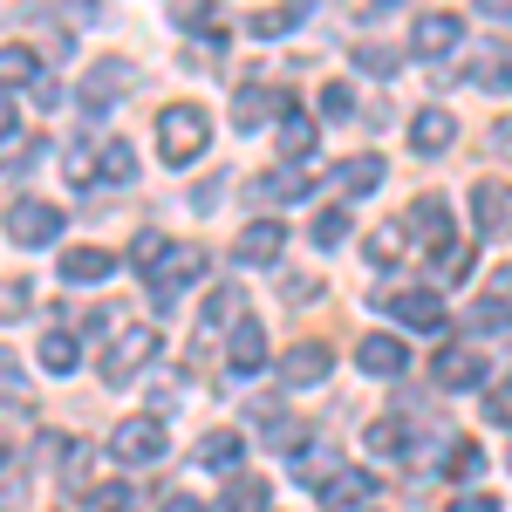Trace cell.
<instances>
[{"instance_id":"35","label":"cell","mask_w":512,"mask_h":512,"mask_svg":"<svg viewBox=\"0 0 512 512\" xmlns=\"http://www.w3.org/2000/svg\"><path fill=\"white\" fill-rule=\"evenodd\" d=\"M96 178H110V185L137 178V158H130V144H103V171H96Z\"/></svg>"},{"instance_id":"45","label":"cell","mask_w":512,"mask_h":512,"mask_svg":"<svg viewBox=\"0 0 512 512\" xmlns=\"http://www.w3.org/2000/svg\"><path fill=\"white\" fill-rule=\"evenodd\" d=\"M362 69H369V76H396V55H390V48H376V41H369V48H362Z\"/></svg>"},{"instance_id":"2","label":"cell","mask_w":512,"mask_h":512,"mask_svg":"<svg viewBox=\"0 0 512 512\" xmlns=\"http://www.w3.org/2000/svg\"><path fill=\"white\" fill-rule=\"evenodd\" d=\"M465 14H451V7H437V14H417V28H410V55L417 62H444L458 41H465Z\"/></svg>"},{"instance_id":"34","label":"cell","mask_w":512,"mask_h":512,"mask_svg":"<svg viewBox=\"0 0 512 512\" xmlns=\"http://www.w3.org/2000/svg\"><path fill=\"white\" fill-rule=\"evenodd\" d=\"M89 499H96V512H137V485H123V478H110V485H96Z\"/></svg>"},{"instance_id":"8","label":"cell","mask_w":512,"mask_h":512,"mask_svg":"<svg viewBox=\"0 0 512 512\" xmlns=\"http://www.w3.org/2000/svg\"><path fill=\"white\" fill-rule=\"evenodd\" d=\"M130 82H137L130 62H89V76H82V110H89V117H103Z\"/></svg>"},{"instance_id":"23","label":"cell","mask_w":512,"mask_h":512,"mask_svg":"<svg viewBox=\"0 0 512 512\" xmlns=\"http://www.w3.org/2000/svg\"><path fill=\"white\" fill-rule=\"evenodd\" d=\"M76 362H82V342L69 335V328H55V335H41V369H48V376H69Z\"/></svg>"},{"instance_id":"12","label":"cell","mask_w":512,"mask_h":512,"mask_svg":"<svg viewBox=\"0 0 512 512\" xmlns=\"http://www.w3.org/2000/svg\"><path fill=\"white\" fill-rule=\"evenodd\" d=\"M110 267H117V253H103V246H69L62 253V280L69 287H96V280H110Z\"/></svg>"},{"instance_id":"22","label":"cell","mask_w":512,"mask_h":512,"mask_svg":"<svg viewBox=\"0 0 512 512\" xmlns=\"http://www.w3.org/2000/svg\"><path fill=\"white\" fill-rule=\"evenodd\" d=\"M301 21H308V7H267V14L246 21V35H253V41H280V35H294Z\"/></svg>"},{"instance_id":"38","label":"cell","mask_w":512,"mask_h":512,"mask_svg":"<svg viewBox=\"0 0 512 512\" xmlns=\"http://www.w3.org/2000/svg\"><path fill=\"white\" fill-rule=\"evenodd\" d=\"M0 403H21V355L0 349Z\"/></svg>"},{"instance_id":"33","label":"cell","mask_w":512,"mask_h":512,"mask_svg":"<svg viewBox=\"0 0 512 512\" xmlns=\"http://www.w3.org/2000/svg\"><path fill=\"white\" fill-rule=\"evenodd\" d=\"M342 185H349V192H376V185H383V158H349L342 164Z\"/></svg>"},{"instance_id":"13","label":"cell","mask_w":512,"mask_h":512,"mask_svg":"<svg viewBox=\"0 0 512 512\" xmlns=\"http://www.w3.org/2000/svg\"><path fill=\"white\" fill-rule=\"evenodd\" d=\"M451 137H458V117L451 110H417V123H410V151H451Z\"/></svg>"},{"instance_id":"43","label":"cell","mask_w":512,"mask_h":512,"mask_svg":"<svg viewBox=\"0 0 512 512\" xmlns=\"http://www.w3.org/2000/svg\"><path fill=\"white\" fill-rule=\"evenodd\" d=\"M465 267H472V246H458V239H451V246L437 253V274L451 280V274H465Z\"/></svg>"},{"instance_id":"44","label":"cell","mask_w":512,"mask_h":512,"mask_svg":"<svg viewBox=\"0 0 512 512\" xmlns=\"http://www.w3.org/2000/svg\"><path fill=\"white\" fill-rule=\"evenodd\" d=\"M267 437H274V451H294V444H301V424H294V417H274V424H267Z\"/></svg>"},{"instance_id":"39","label":"cell","mask_w":512,"mask_h":512,"mask_svg":"<svg viewBox=\"0 0 512 512\" xmlns=\"http://www.w3.org/2000/svg\"><path fill=\"white\" fill-rule=\"evenodd\" d=\"M164 246H171V239H158V233H137V239H130V260H137V267L151 274V267H158V253H164Z\"/></svg>"},{"instance_id":"3","label":"cell","mask_w":512,"mask_h":512,"mask_svg":"<svg viewBox=\"0 0 512 512\" xmlns=\"http://www.w3.org/2000/svg\"><path fill=\"white\" fill-rule=\"evenodd\" d=\"M198 274H205V246H164L158 267H151L144 280H151V294H158V301H178Z\"/></svg>"},{"instance_id":"15","label":"cell","mask_w":512,"mask_h":512,"mask_svg":"<svg viewBox=\"0 0 512 512\" xmlns=\"http://www.w3.org/2000/svg\"><path fill=\"white\" fill-rule=\"evenodd\" d=\"M410 219H417V233H424V246H437V253L451 246V205H444L437 192H424V198H417V205H410Z\"/></svg>"},{"instance_id":"41","label":"cell","mask_w":512,"mask_h":512,"mask_svg":"<svg viewBox=\"0 0 512 512\" xmlns=\"http://www.w3.org/2000/svg\"><path fill=\"white\" fill-rule=\"evenodd\" d=\"M485 417H492V424H512V383H492V390H485Z\"/></svg>"},{"instance_id":"24","label":"cell","mask_w":512,"mask_h":512,"mask_svg":"<svg viewBox=\"0 0 512 512\" xmlns=\"http://www.w3.org/2000/svg\"><path fill=\"white\" fill-rule=\"evenodd\" d=\"M369 499H376V485H369V472H342L335 485H328V506H335V512H362Z\"/></svg>"},{"instance_id":"32","label":"cell","mask_w":512,"mask_h":512,"mask_svg":"<svg viewBox=\"0 0 512 512\" xmlns=\"http://www.w3.org/2000/svg\"><path fill=\"white\" fill-rule=\"evenodd\" d=\"M465 321H472L478 335H506V328H512V308H506V301H472V315H465Z\"/></svg>"},{"instance_id":"11","label":"cell","mask_w":512,"mask_h":512,"mask_svg":"<svg viewBox=\"0 0 512 512\" xmlns=\"http://www.w3.org/2000/svg\"><path fill=\"white\" fill-rule=\"evenodd\" d=\"M280 246H287V233H280L274 219H253L233 253H239V267H267V260H280Z\"/></svg>"},{"instance_id":"7","label":"cell","mask_w":512,"mask_h":512,"mask_svg":"<svg viewBox=\"0 0 512 512\" xmlns=\"http://www.w3.org/2000/svg\"><path fill=\"white\" fill-rule=\"evenodd\" d=\"M431 383L437 390H478L485 383V355L472 349V342H444L431 362Z\"/></svg>"},{"instance_id":"9","label":"cell","mask_w":512,"mask_h":512,"mask_svg":"<svg viewBox=\"0 0 512 512\" xmlns=\"http://www.w3.org/2000/svg\"><path fill=\"white\" fill-rule=\"evenodd\" d=\"M328 369H335V355H328V342H294V349L280 355V383H287V390H308V383H328Z\"/></svg>"},{"instance_id":"5","label":"cell","mask_w":512,"mask_h":512,"mask_svg":"<svg viewBox=\"0 0 512 512\" xmlns=\"http://www.w3.org/2000/svg\"><path fill=\"white\" fill-rule=\"evenodd\" d=\"M151 355H158V328H123L117 342H110V355H103V383H110V390H123V383H130Z\"/></svg>"},{"instance_id":"26","label":"cell","mask_w":512,"mask_h":512,"mask_svg":"<svg viewBox=\"0 0 512 512\" xmlns=\"http://www.w3.org/2000/svg\"><path fill=\"white\" fill-rule=\"evenodd\" d=\"M41 76V62H35V48H0V89H21V82H35Z\"/></svg>"},{"instance_id":"50","label":"cell","mask_w":512,"mask_h":512,"mask_svg":"<svg viewBox=\"0 0 512 512\" xmlns=\"http://www.w3.org/2000/svg\"><path fill=\"white\" fill-rule=\"evenodd\" d=\"M362 512H369V506H362Z\"/></svg>"},{"instance_id":"25","label":"cell","mask_w":512,"mask_h":512,"mask_svg":"<svg viewBox=\"0 0 512 512\" xmlns=\"http://www.w3.org/2000/svg\"><path fill=\"white\" fill-rule=\"evenodd\" d=\"M280 151H287V164L315 158V123L301 117V110H287V123H280Z\"/></svg>"},{"instance_id":"36","label":"cell","mask_w":512,"mask_h":512,"mask_svg":"<svg viewBox=\"0 0 512 512\" xmlns=\"http://www.w3.org/2000/svg\"><path fill=\"white\" fill-rule=\"evenodd\" d=\"M342 239H349V212H342V205H328V212L315 219V246H342Z\"/></svg>"},{"instance_id":"42","label":"cell","mask_w":512,"mask_h":512,"mask_svg":"<svg viewBox=\"0 0 512 512\" xmlns=\"http://www.w3.org/2000/svg\"><path fill=\"white\" fill-rule=\"evenodd\" d=\"M321 110H328V117H349V110H355V89H349V82H328V89H321Z\"/></svg>"},{"instance_id":"19","label":"cell","mask_w":512,"mask_h":512,"mask_svg":"<svg viewBox=\"0 0 512 512\" xmlns=\"http://www.w3.org/2000/svg\"><path fill=\"white\" fill-rule=\"evenodd\" d=\"M390 308H396V321H410V328H437V321H444V301H437L431 287H403Z\"/></svg>"},{"instance_id":"20","label":"cell","mask_w":512,"mask_h":512,"mask_svg":"<svg viewBox=\"0 0 512 512\" xmlns=\"http://www.w3.org/2000/svg\"><path fill=\"white\" fill-rule=\"evenodd\" d=\"M342 472H349V465H342V451H328V444H315V451L294 458V478H301V485H321V492H328Z\"/></svg>"},{"instance_id":"29","label":"cell","mask_w":512,"mask_h":512,"mask_svg":"<svg viewBox=\"0 0 512 512\" xmlns=\"http://www.w3.org/2000/svg\"><path fill=\"white\" fill-rule=\"evenodd\" d=\"M239 308H246V287H233V280H226V287H219V294L205 301V315H198V321H205V328H226Z\"/></svg>"},{"instance_id":"40","label":"cell","mask_w":512,"mask_h":512,"mask_svg":"<svg viewBox=\"0 0 512 512\" xmlns=\"http://www.w3.org/2000/svg\"><path fill=\"white\" fill-rule=\"evenodd\" d=\"M28 301H35V294H28V280H0V321H7V315H21Z\"/></svg>"},{"instance_id":"1","label":"cell","mask_w":512,"mask_h":512,"mask_svg":"<svg viewBox=\"0 0 512 512\" xmlns=\"http://www.w3.org/2000/svg\"><path fill=\"white\" fill-rule=\"evenodd\" d=\"M205 144H212V123H205V110H192V103H171V110L158 117V158H164V164H192Z\"/></svg>"},{"instance_id":"17","label":"cell","mask_w":512,"mask_h":512,"mask_svg":"<svg viewBox=\"0 0 512 512\" xmlns=\"http://www.w3.org/2000/svg\"><path fill=\"white\" fill-rule=\"evenodd\" d=\"M512 212V192L499 185V178H485L472 192V233H499V219Z\"/></svg>"},{"instance_id":"47","label":"cell","mask_w":512,"mask_h":512,"mask_svg":"<svg viewBox=\"0 0 512 512\" xmlns=\"http://www.w3.org/2000/svg\"><path fill=\"white\" fill-rule=\"evenodd\" d=\"M158 512H205V506H198V499H185V492H171V499H164Z\"/></svg>"},{"instance_id":"31","label":"cell","mask_w":512,"mask_h":512,"mask_svg":"<svg viewBox=\"0 0 512 512\" xmlns=\"http://www.w3.org/2000/svg\"><path fill=\"white\" fill-rule=\"evenodd\" d=\"M226 512H267V485L260 478H233L226 485Z\"/></svg>"},{"instance_id":"21","label":"cell","mask_w":512,"mask_h":512,"mask_svg":"<svg viewBox=\"0 0 512 512\" xmlns=\"http://www.w3.org/2000/svg\"><path fill=\"white\" fill-rule=\"evenodd\" d=\"M478 89H492V96H506L512 89V48H499V41H492V48H478Z\"/></svg>"},{"instance_id":"49","label":"cell","mask_w":512,"mask_h":512,"mask_svg":"<svg viewBox=\"0 0 512 512\" xmlns=\"http://www.w3.org/2000/svg\"><path fill=\"white\" fill-rule=\"evenodd\" d=\"M0 465H7V437H0Z\"/></svg>"},{"instance_id":"6","label":"cell","mask_w":512,"mask_h":512,"mask_svg":"<svg viewBox=\"0 0 512 512\" xmlns=\"http://www.w3.org/2000/svg\"><path fill=\"white\" fill-rule=\"evenodd\" d=\"M110 451H117L123 465H158L164 451H171V437H164L158 417H123L117 437H110Z\"/></svg>"},{"instance_id":"10","label":"cell","mask_w":512,"mask_h":512,"mask_svg":"<svg viewBox=\"0 0 512 512\" xmlns=\"http://www.w3.org/2000/svg\"><path fill=\"white\" fill-rule=\"evenodd\" d=\"M287 117V89H274V82H253V89H239L233 96V123L239 130H260V123Z\"/></svg>"},{"instance_id":"18","label":"cell","mask_w":512,"mask_h":512,"mask_svg":"<svg viewBox=\"0 0 512 512\" xmlns=\"http://www.w3.org/2000/svg\"><path fill=\"white\" fill-rule=\"evenodd\" d=\"M315 192V164H274V178H260V198H308Z\"/></svg>"},{"instance_id":"46","label":"cell","mask_w":512,"mask_h":512,"mask_svg":"<svg viewBox=\"0 0 512 512\" xmlns=\"http://www.w3.org/2000/svg\"><path fill=\"white\" fill-rule=\"evenodd\" d=\"M451 512H492V499L485 492H465V499H451Z\"/></svg>"},{"instance_id":"28","label":"cell","mask_w":512,"mask_h":512,"mask_svg":"<svg viewBox=\"0 0 512 512\" xmlns=\"http://www.w3.org/2000/svg\"><path fill=\"white\" fill-rule=\"evenodd\" d=\"M403 437H410V424H403V417H376V424H369V437H362V444H369V451H376V458H396V451H403Z\"/></svg>"},{"instance_id":"27","label":"cell","mask_w":512,"mask_h":512,"mask_svg":"<svg viewBox=\"0 0 512 512\" xmlns=\"http://www.w3.org/2000/svg\"><path fill=\"white\" fill-rule=\"evenodd\" d=\"M362 253H369V260H376V267H396V260H403V226H376V233L362 239Z\"/></svg>"},{"instance_id":"16","label":"cell","mask_w":512,"mask_h":512,"mask_svg":"<svg viewBox=\"0 0 512 512\" xmlns=\"http://www.w3.org/2000/svg\"><path fill=\"white\" fill-rule=\"evenodd\" d=\"M355 362H362L369 376H396V369L410 362V349H403L396 335H362V349H355Z\"/></svg>"},{"instance_id":"48","label":"cell","mask_w":512,"mask_h":512,"mask_svg":"<svg viewBox=\"0 0 512 512\" xmlns=\"http://www.w3.org/2000/svg\"><path fill=\"white\" fill-rule=\"evenodd\" d=\"M492 151H499V158H512V123H499V130H492Z\"/></svg>"},{"instance_id":"37","label":"cell","mask_w":512,"mask_h":512,"mask_svg":"<svg viewBox=\"0 0 512 512\" xmlns=\"http://www.w3.org/2000/svg\"><path fill=\"white\" fill-rule=\"evenodd\" d=\"M444 472H451V478H478V472H485V451H478V444H458Z\"/></svg>"},{"instance_id":"14","label":"cell","mask_w":512,"mask_h":512,"mask_svg":"<svg viewBox=\"0 0 512 512\" xmlns=\"http://www.w3.org/2000/svg\"><path fill=\"white\" fill-rule=\"evenodd\" d=\"M226 362H233V376H260V369H267V335H260V321H239L233 328Z\"/></svg>"},{"instance_id":"4","label":"cell","mask_w":512,"mask_h":512,"mask_svg":"<svg viewBox=\"0 0 512 512\" xmlns=\"http://www.w3.org/2000/svg\"><path fill=\"white\" fill-rule=\"evenodd\" d=\"M55 233H62V212L48 198H14L7 205V239L14 246H55Z\"/></svg>"},{"instance_id":"30","label":"cell","mask_w":512,"mask_h":512,"mask_svg":"<svg viewBox=\"0 0 512 512\" xmlns=\"http://www.w3.org/2000/svg\"><path fill=\"white\" fill-rule=\"evenodd\" d=\"M198 458H205L212 472H233V465H239V431H212V437H205V451H198Z\"/></svg>"}]
</instances>
